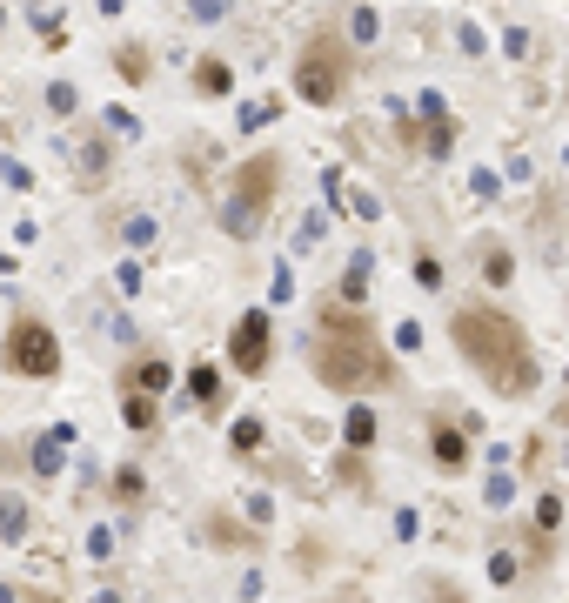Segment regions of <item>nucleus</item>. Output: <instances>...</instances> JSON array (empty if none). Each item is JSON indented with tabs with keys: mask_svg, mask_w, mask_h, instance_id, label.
Wrapping results in <instances>:
<instances>
[{
	"mask_svg": "<svg viewBox=\"0 0 569 603\" xmlns=\"http://www.w3.org/2000/svg\"><path fill=\"white\" fill-rule=\"evenodd\" d=\"M489 577H496V583H516V557H509V550H496V557H489Z\"/></svg>",
	"mask_w": 569,
	"mask_h": 603,
	"instance_id": "obj_24",
	"label": "nucleus"
},
{
	"mask_svg": "<svg viewBox=\"0 0 569 603\" xmlns=\"http://www.w3.org/2000/svg\"><path fill=\"white\" fill-rule=\"evenodd\" d=\"M7 369L14 376H34V382H47L54 369H61V342H54V329H47L41 315H14V329H7Z\"/></svg>",
	"mask_w": 569,
	"mask_h": 603,
	"instance_id": "obj_5",
	"label": "nucleus"
},
{
	"mask_svg": "<svg viewBox=\"0 0 569 603\" xmlns=\"http://www.w3.org/2000/svg\"><path fill=\"white\" fill-rule=\"evenodd\" d=\"M47 108H54V114H74V108H81V94H74V81H54V88H47Z\"/></svg>",
	"mask_w": 569,
	"mask_h": 603,
	"instance_id": "obj_17",
	"label": "nucleus"
},
{
	"mask_svg": "<svg viewBox=\"0 0 569 603\" xmlns=\"http://www.w3.org/2000/svg\"><path fill=\"white\" fill-rule=\"evenodd\" d=\"M34 469H41V476H54V469H61V436L34 443Z\"/></svg>",
	"mask_w": 569,
	"mask_h": 603,
	"instance_id": "obj_19",
	"label": "nucleus"
},
{
	"mask_svg": "<svg viewBox=\"0 0 569 603\" xmlns=\"http://www.w3.org/2000/svg\"><path fill=\"white\" fill-rule=\"evenodd\" d=\"M41 603H54V597H41Z\"/></svg>",
	"mask_w": 569,
	"mask_h": 603,
	"instance_id": "obj_28",
	"label": "nucleus"
},
{
	"mask_svg": "<svg viewBox=\"0 0 569 603\" xmlns=\"http://www.w3.org/2000/svg\"><path fill=\"white\" fill-rule=\"evenodd\" d=\"M0 603H14V590H7V583H0Z\"/></svg>",
	"mask_w": 569,
	"mask_h": 603,
	"instance_id": "obj_27",
	"label": "nucleus"
},
{
	"mask_svg": "<svg viewBox=\"0 0 569 603\" xmlns=\"http://www.w3.org/2000/svg\"><path fill=\"white\" fill-rule=\"evenodd\" d=\"M141 490H148L141 469H121V476H114V496H121V503H141Z\"/></svg>",
	"mask_w": 569,
	"mask_h": 603,
	"instance_id": "obj_20",
	"label": "nucleus"
},
{
	"mask_svg": "<svg viewBox=\"0 0 569 603\" xmlns=\"http://www.w3.org/2000/svg\"><path fill=\"white\" fill-rule=\"evenodd\" d=\"M148 54H141V47H121V74H128V81H148Z\"/></svg>",
	"mask_w": 569,
	"mask_h": 603,
	"instance_id": "obj_21",
	"label": "nucleus"
},
{
	"mask_svg": "<svg viewBox=\"0 0 569 603\" xmlns=\"http://www.w3.org/2000/svg\"><path fill=\"white\" fill-rule=\"evenodd\" d=\"M228 443H235L241 456H248V449H262V423H255V416H241V423L228 429Z\"/></svg>",
	"mask_w": 569,
	"mask_h": 603,
	"instance_id": "obj_15",
	"label": "nucleus"
},
{
	"mask_svg": "<svg viewBox=\"0 0 569 603\" xmlns=\"http://www.w3.org/2000/svg\"><path fill=\"white\" fill-rule=\"evenodd\" d=\"M0 536H7V543H21L27 536V503L21 496H0Z\"/></svg>",
	"mask_w": 569,
	"mask_h": 603,
	"instance_id": "obj_11",
	"label": "nucleus"
},
{
	"mask_svg": "<svg viewBox=\"0 0 569 603\" xmlns=\"http://www.w3.org/2000/svg\"><path fill=\"white\" fill-rule=\"evenodd\" d=\"M268 349H275V329H268L262 309H248L235 322V335H228V362H235L241 376H262V369H268Z\"/></svg>",
	"mask_w": 569,
	"mask_h": 603,
	"instance_id": "obj_6",
	"label": "nucleus"
},
{
	"mask_svg": "<svg viewBox=\"0 0 569 603\" xmlns=\"http://www.w3.org/2000/svg\"><path fill=\"white\" fill-rule=\"evenodd\" d=\"M556 523H563V503L543 496V503H536V530H556Z\"/></svg>",
	"mask_w": 569,
	"mask_h": 603,
	"instance_id": "obj_22",
	"label": "nucleus"
},
{
	"mask_svg": "<svg viewBox=\"0 0 569 603\" xmlns=\"http://www.w3.org/2000/svg\"><path fill=\"white\" fill-rule=\"evenodd\" d=\"M349 74H355L349 41L315 34V41L302 47V61H295V94H302L308 108H335V101H342V88H349Z\"/></svg>",
	"mask_w": 569,
	"mask_h": 603,
	"instance_id": "obj_4",
	"label": "nucleus"
},
{
	"mask_svg": "<svg viewBox=\"0 0 569 603\" xmlns=\"http://www.w3.org/2000/svg\"><path fill=\"white\" fill-rule=\"evenodd\" d=\"M422 121H429L422 148H429V155H449V148H456V121L442 114V101H436V94H422Z\"/></svg>",
	"mask_w": 569,
	"mask_h": 603,
	"instance_id": "obj_7",
	"label": "nucleus"
},
{
	"mask_svg": "<svg viewBox=\"0 0 569 603\" xmlns=\"http://www.w3.org/2000/svg\"><path fill=\"white\" fill-rule=\"evenodd\" d=\"M168 382H175V369H168V362H134L128 369V389H141V396H161V389H168Z\"/></svg>",
	"mask_w": 569,
	"mask_h": 603,
	"instance_id": "obj_10",
	"label": "nucleus"
},
{
	"mask_svg": "<svg viewBox=\"0 0 569 603\" xmlns=\"http://www.w3.org/2000/svg\"><path fill=\"white\" fill-rule=\"evenodd\" d=\"M315 376L342 389V396H362V389H389L395 382V362L389 349L375 342V322L355 309L349 295L322 302V322H315Z\"/></svg>",
	"mask_w": 569,
	"mask_h": 603,
	"instance_id": "obj_1",
	"label": "nucleus"
},
{
	"mask_svg": "<svg viewBox=\"0 0 569 603\" xmlns=\"http://www.w3.org/2000/svg\"><path fill=\"white\" fill-rule=\"evenodd\" d=\"M416 282H422V289H436V282H442V262H436V255H416Z\"/></svg>",
	"mask_w": 569,
	"mask_h": 603,
	"instance_id": "obj_23",
	"label": "nucleus"
},
{
	"mask_svg": "<svg viewBox=\"0 0 569 603\" xmlns=\"http://www.w3.org/2000/svg\"><path fill=\"white\" fill-rule=\"evenodd\" d=\"M188 396H195V402H215L221 396V376H215V369H195V376H188Z\"/></svg>",
	"mask_w": 569,
	"mask_h": 603,
	"instance_id": "obj_16",
	"label": "nucleus"
},
{
	"mask_svg": "<svg viewBox=\"0 0 569 603\" xmlns=\"http://www.w3.org/2000/svg\"><path fill=\"white\" fill-rule=\"evenodd\" d=\"M349 34H355V41H375V14H369V7H355V21H349Z\"/></svg>",
	"mask_w": 569,
	"mask_h": 603,
	"instance_id": "obj_25",
	"label": "nucleus"
},
{
	"mask_svg": "<svg viewBox=\"0 0 569 603\" xmlns=\"http://www.w3.org/2000/svg\"><path fill=\"white\" fill-rule=\"evenodd\" d=\"M482 275H489V282L503 289L509 275H516V255H509V248H489V255H482Z\"/></svg>",
	"mask_w": 569,
	"mask_h": 603,
	"instance_id": "obj_14",
	"label": "nucleus"
},
{
	"mask_svg": "<svg viewBox=\"0 0 569 603\" xmlns=\"http://www.w3.org/2000/svg\"><path fill=\"white\" fill-rule=\"evenodd\" d=\"M429 449H436V469H469V443H462V429H456V423H436Z\"/></svg>",
	"mask_w": 569,
	"mask_h": 603,
	"instance_id": "obj_8",
	"label": "nucleus"
},
{
	"mask_svg": "<svg viewBox=\"0 0 569 603\" xmlns=\"http://www.w3.org/2000/svg\"><path fill=\"white\" fill-rule=\"evenodd\" d=\"M449 335L456 349L476 362L496 396H529L536 389V356H529L523 322H509L503 309H456L449 315Z\"/></svg>",
	"mask_w": 569,
	"mask_h": 603,
	"instance_id": "obj_2",
	"label": "nucleus"
},
{
	"mask_svg": "<svg viewBox=\"0 0 569 603\" xmlns=\"http://www.w3.org/2000/svg\"><path fill=\"white\" fill-rule=\"evenodd\" d=\"M275 188H282V161L275 155H248L228 175V195H221V228L235 242H255L268 228V208H275Z\"/></svg>",
	"mask_w": 569,
	"mask_h": 603,
	"instance_id": "obj_3",
	"label": "nucleus"
},
{
	"mask_svg": "<svg viewBox=\"0 0 569 603\" xmlns=\"http://www.w3.org/2000/svg\"><path fill=\"white\" fill-rule=\"evenodd\" d=\"M94 603H121V597H114V590H101V597H94Z\"/></svg>",
	"mask_w": 569,
	"mask_h": 603,
	"instance_id": "obj_26",
	"label": "nucleus"
},
{
	"mask_svg": "<svg viewBox=\"0 0 569 603\" xmlns=\"http://www.w3.org/2000/svg\"><path fill=\"white\" fill-rule=\"evenodd\" d=\"M362 289H369V255H355V262H349V275H342V295H349V302H355Z\"/></svg>",
	"mask_w": 569,
	"mask_h": 603,
	"instance_id": "obj_18",
	"label": "nucleus"
},
{
	"mask_svg": "<svg viewBox=\"0 0 569 603\" xmlns=\"http://www.w3.org/2000/svg\"><path fill=\"white\" fill-rule=\"evenodd\" d=\"M195 88L208 94V101L235 94V74H228V61H221V54H201V61H195Z\"/></svg>",
	"mask_w": 569,
	"mask_h": 603,
	"instance_id": "obj_9",
	"label": "nucleus"
},
{
	"mask_svg": "<svg viewBox=\"0 0 569 603\" xmlns=\"http://www.w3.org/2000/svg\"><path fill=\"white\" fill-rule=\"evenodd\" d=\"M121 423H128V429H154V396L128 389V402H121Z\"/></svg>",
	"mask_w": 569,
	"mask_h": 603,
	"instance_id": "obj_12",
	"label": "nucleus"
},
{
	"mask_svg": "<svg viewBox=\"0 0 569 603\" xmlns=\"http://www.w3.org/2000/svg\"><path fill=\"white\" fill-rule=\"evenodd\" d=\"M342 436H349V449H369V443H375V409H349Z\"/></svg>",
	"mask_w": 569,
	"mask_h": 603,
	"instance_id": "obj_13",
	"label": "nucleus"
}]
</instances>
